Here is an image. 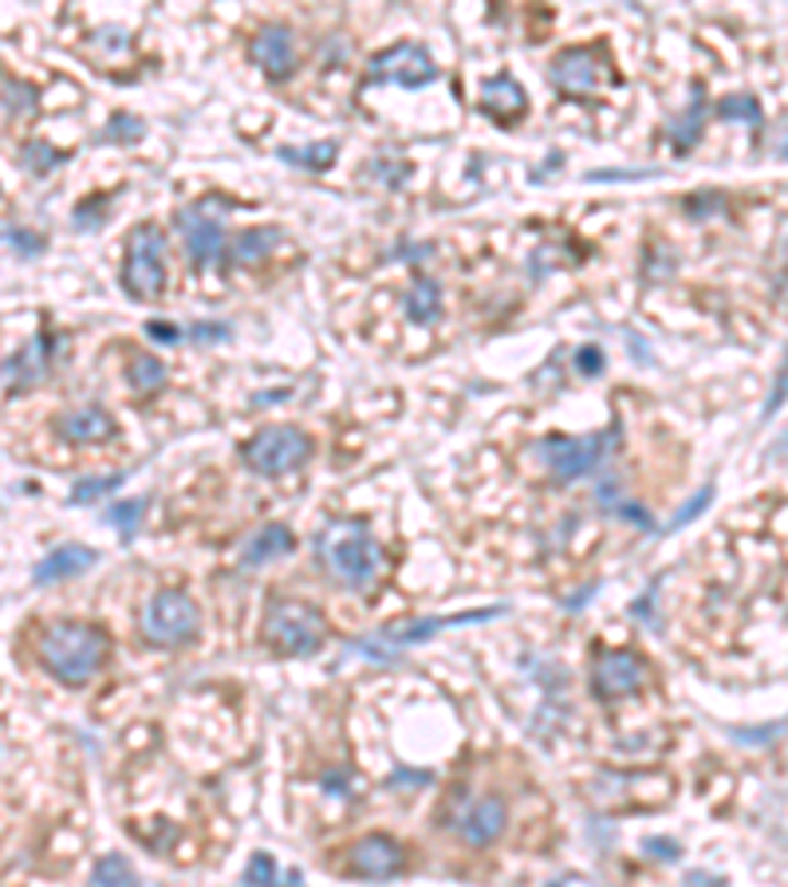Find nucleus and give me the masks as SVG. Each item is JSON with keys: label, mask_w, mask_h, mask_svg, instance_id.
<instances>
[{"label": "nucleus", "mask_w": 788, "mask_h": 887, "mask_svg": "<svg viewBox=\"0 0 788 887\" xmlns=\"http://www.w3.org/2000/svg\"><path fill=\"white\" fill-rule=\"evenodd\" d=\"M142 119L139 114H131V111H119V114H111V123H107V131L99 134L103 142H139L142 139Z\"/></svg>", "instance_id": "obj_31"}, {"label": "nucleus", "mask_w": 788, "mask_h": 887, "mask_svg": "<svg viewBox=\"0 0 788 887\" xmlns=\"http://www.w3.org/2000/svg\"><path fill=\"white\" fill-rule=\"evenodd\" d=\"M508 824V809L501 797H478L473 804H466V812L458 817V836L473 848H489V844L501 841V832Z\"/></svg>", "instance_id": "obj_14"}, {"label": "nucleus", "mask_w": 788, "mask_h": 887, "mask_svg": "<svg viewBox=\"0 0 788 887\" xmlns=\"http://www.w3.org/2000/svg\"><path fill=\"white\" fill-rule=\"evenodd\" d=\"M493 615H505V607H489V612H466V615H438V620H423V623H411V627H398V632H386V639L398 647V643H423L430 639L434 632L441 627H458V623H481V620H493Z\"/></svg>", "instance_id": "obj_21"}, {"label": "nucleus", "mask_w": 788, "mask_h": 887, "mask_svg": "<svg viewBox=\"0 0 788 887\" xmlns=\"http://www.w3.org/2000/svg\"><path fill=\"white\" fill-rule=\"evenodd\" d=\"M59 438L72 446H95V442H107V438H114V418L107 415L103 406H76V410H67V415H59L56 423Z\"/></svg>", "instance_id": "obj_17"}, {"label": "nucleus", "mask_w": 788, "mask_h": 887, "mask_svg": "<svg viewBox=\"0 0 788 887\" xmlns=\"http://www.w3.org/2000/svg\"><path fill=\"white\" fill-rule=\"evenodd\" d=\"M189 336H194L197 343H209V340H226L229 328H226V324H197V328L189 331Z\"/></svg>", "instance_id": "obj_42"}, {"label": "nucleus", "mask_w": 788, "mask_h": 887, "mask_svg": "<svg viewBox=\"0 0 788 887\" xmlns=\"http://www.w3.org/2000/svg\"><path fill=\"white\" fill-rule=\"evenodd\" d=\"M406 316L414 324H434L441 316V288L430 281V276H418L406 293Z\"/></svg>", "instance_id": "obj_23"}, {"label": "nucleus", "mask_w": 788, "mask_h": 887, "mask_svg": "<svg viewBox=\"0 0 788 887\" xmlns=\"http://www.w3.org/2000/svg\"><path fill=\"white\" fill-rule=\"evenodd\" d=\"M643 682H647V662L635 651H600L591 662V694L600 702L635 694Z\"/></svg>", "instance_id": "obj_10"}, {"label": "nucleus", "mask_w": 788, "mask_h": 887, "mask_svg": "<svg viewBox=\"0 0 788 887\" xmlns=\"http://www.w3.org/2000/svg\"><path fill=\"white\" fill-rule=\"evenodd\" d=\"M780 726H760L757 734H737V742H745V746H753V742H769V737H777Z\"/></svg>", "instance_id": "obj_45"}, {"label": "nucleus", "mask_w": 788, "mask_h": 887, "mask_svg": "<svg viewBox=\"0 0 788 887\" xmlns=\"http://www.w3.org/2000/svg\"><path fill=\"white\" fill-rule=\"evenodd\" d=\"M107 209H111V194H95V198L79 201L76 213H72V221H76V229H99V226H103Z\"/></svg>", "instance_id": "obj_34"}, {"label": "nucleus", "mask_w": 788, "mask_h": 887, "mask_svg": "<svg viewBox=\"0 0 788 887\" xmlns=\"http://www.w3.org/2000/svg\"><path fill=\"white\" fill-rule=\"evenodd\" d=\"M52 359H56V336L47 328H40L29 343L20 351H12L4 359V383H9V395H20V391L36 387L40 379L52 371Z\"/></svg>", "instance_id": "obj_11"}, {"label": "nucleus", "mask_w": 788, "mask_h": 887, "mask_svg": "<svg viewBox=\"0 0 788 887\" xmlns=\"http://www.w3.org/2000/svg\"><path fill=\"white\" fill-rule=\"evenodd\" d=\"M20 162H24V171L32 174H52L64 162V154L56 146H47V142H24L20 146Z\"/></svg>", "instance_id": "obj_29"}, {"label": "nucleus", "mask_w": 788, "mask_h": 887, "mask_svg": "<svg viewBox=\"0 0 788 887\" xmlns=\"http://www.w3.org/2000/svg\"><path fill=\"white\" fill-rule=\"evenodd\" d=\"M595 592H600V584L583 588L580 595H572V600H568V607H572V612H576V607H583V604H588V600H591V595H595Z\"/></svg>", "instance_id": "obj_47"}, {"label": "nucleus", "mask_w": 788, "mask_h": 887, "mask_svg": "<svg viewBox=\"0 0 788 887\" xmlns=\"http://www.w3.org/2000/svg\"><path fill=\"white\" fill-rule=\"evenodd\" d=\"M119 485H122L119 473H111V478H91V482H76L72 485V501H76V505H91V501H99L103 493L119 490Z\"/></svg>", "instance_id": "obj_35"}, {"label": "nucleus", "mask_w": 788, "mask_h": 887, "mask_svg": "<svg viewBox=\"0 0 788 887\" xmlns=\"http://www.w3.org/2000/svg\"><path fill=\"white\" fill-rule=\"evenodd\" d=\"M426 781H430V774H406V769L391 777V785H426Z\"/></svg>", "instance_id": "obj_46"}, {"label": "nucleus", "mask_w": 788, "mask_h": 887, "mask_svg": "<svg viewBox=\"0 0 788 887\" xmlns=\"http://www.w3.org/2000/svg\"><path fill=\"white\" fill-rule=\"evenodd\" d=\"M142 513H146V501H142V497L119 501V505H111V510H107V525H114V529L122 533V540H131L134 529H139Z\"/></svg>", "instance_id": "obj_30"}, {"label": "nucleus", "mask_w": 788, "mask_h": 887, "mask_svg": "<svg viewBox=\"0 0 788 887\" xmlns=\"http://www.w3.org/2000/svg\"><path fill=\"white\" fill-rule=\"evenodd\" d=\"M107 655H111V643L91 623L59 620L40 635V659H44L47 675L64 687H87L103 670Z\"/></svg>", "instance_id": "obj_2"}, {"label": "nucleus", "mask_w": 788, "mask_h": 887, "mask_svg": "<svg viewBox=\"0 0 788 887\" xmlns=\"http://www.w3.org/2000/svg\"><path fill=\"white\" fill-rule=\"evenodd\" d=\"M241 887H276V859L269 852H256L241 876Z\"/></svg>", "instance_id": "obj_33"}, {"label": "nucleus", "mask_w": 788, "mask_h": 887, "mask_svg": "<svg viewBox=\"0 0 788 887\" xmlns=\"http://www.w3.org/2000/svg\"><path fill=\"white\" fill-rule=\"evenodd\" d=\"M281 241V229L273 226H256V229H241L233 237V245H229V256H233V265H261L264 256L273 253V245Z\"/></svg>", "instance_id": "obj_20"}, {"label": "nucleus", "mask_w": 788, "mask_h": 887, "mask_svg": "<svg viewBox=\"0 0 788 887\" xmlns=\"http://www.w3.org/2000/svg\"><path fill=\"white\" fill-rule=\"evenodd\" d=\"M311 458V438L300 426H264L241 446V462L261 478H281V473L300 470Z\"/></svg>", "instance_id": "obj_5"}, {"label": "nucleus", "mask_w": 788, "mask_h": 887, "mask_svg": "<svg viewBox=\"0 0 788 887\" xmlns=\"http://www.w3.org/2000/svg\"><path fill=\"white\" fill-rule=\"evenodd\" d=\"M548 887H591L588 879H580V876H563L560 884H548Z\"/></svg>", "instance_id": "obj_48"}, {"label": "nucleus", "mask_w": 788, "mask_h": 887, "mask_svg": "<svg viewBox=\"0 0 788 887\" xmlns=\"http://www.w3.org/2000/svg\"><path fill=\"white\" fill-rule=\"evenodd\" d=\"M146 336H151V340H158V343H169V348H174V343L182 340V331L174 328V324H162V320H151V324H146Z\"/></svg>", "instance_id": "obj_40"}, {"label": "nucleus", "mask_w": 788, "mask_h": 887, "mask_svg": "<svg viewBox=\"0 0 788 887\" xmlns=\"http://www.w3.org/2000/svg\"><path fill=\"white\" fill-rule=\"evenodd\" d=\"M635 615H638V620H650V623H655V588H650V592L635 604Z\"/></svg>", "instance_id": "obj_44"}, {"label": "nucleus", "mask_w": 788, "mask_h": 887, "mask_svg": "<svg viewBox=\"0 0 788 887\" xmlns=\"http://www.w3.org/2000/svg\"><path fill=\"white\" fill-rule=\"evenodd\" d=\"M694 91V99H690V107H686V114L678 119L675 127H670V142H675L678 154H690L702 142V114H705V87L694 84L690 87Z\"/></svg>", "instance_id": "obj_22"}, {"label": "nucleus", "mask_w": 788, "mask_h": 887, "mask_svg": "<svg viewBox=\"0 0 788 887\" xmlns=\"http://www.w3.org/2000/svg\"><path fill=\"white\" fill-rule=\"evenodd\" d=\"M296 548V537H292L288 525H264V529H256L253 537L244 540L241 548V565H269V560L284 557V552H292Z\"/></svg>", "instance_id": "obj_19"}, {"label": "nucleus", "mask_w": 788, "mask_h": 887, "mask_svg": "<svg viewBox=\"0 0 788 887\" xmlns=\"http://www.w3.org/2000/svg\"><path fill=\"white\" fill-rule=\"evenodd\" d=\"M127 383H131L139 395H158L166 387V368H162V359L154 355H134L127 363Z\"/></svg>", "instance_id": "obj_24"}, {"label": "nucleus", "mask_w": 788, "mask_h": 887, "mask_svg": "<svg viewBox=\"0 0 788 887\" xmlns=\"http://www.w3.org/2000/svg\"><path fill=\"white\" fill-rule=\"evenodd\" d=\"M142 635L154 647H186L197 635V604L178 588H162L142 612Z\"/></svg>", "instance_id": "obj_6"}, {"label": "nucleus", "mask_w": 788, "mask_h": 887, "mask_svg": "<svg viewBox=\"0 0 788 887\" xmlns=\"http://www.w3.org/2000/svg\"><path fill=\"white\" fill-rule=\"evenodd\" d=\"M718 119L725 123H745V127H760V103L753 95H725L718 103Z\"/></svg>", "instance_id": "obj_28"}, {"label": "nucleus", "mask_w": 788, "mask_h": 887, "mask_svg": "<svg viewBox=\"0 0 788 887\" xmlns=\"http://www.w3.org/2000/svg\"><path fill=\"white\" fill-rule=\"evenodd\" d=\"M249 56H253V64L261 67L273 84H284V79L296 72V36H292V29H284V24H269V29H261L253 36Z\"/></svg>", "instance_id": "obj_13"}, {"label": "nucleus", "mask_w": 788, "mask_h": 887, "mask_svg": "<svg viewBox=\"0 0 788 887\" xmlns=\"http://www.w3.org/2000/svg\"><path fill=\"white\" fill-rule=\"evenodd\" d=\"M36 99H40V91L32 84H24V79H17V76H4V123L29 119L40 107Z\"/></svg>", "instance_id": "obj_25"}, {"label": "nucleus", "mask_w": 788, "mask_h": 887, "mask_svg": "<svg viewBox=\"0 0 788 887\" xmlns=\"http://www.w3.org/2000/svg\"><path fill=\"white\" fill-rule=\"evenodd\" d=\"M122 288L131 300H158L166 293V233L158 226H139L127 241Z\"/></svg>", "instance_id": "obj_4"}, {"label": "nucleus", "mask_w": 788, "mask_h": 887, "mask_svg": "<svg viewBox=\"0 0 788 887\" xmlns=\"http://www.w3.org/2000/svg\"><path fill=\"white\" fill-rule=\"evenodd\" d=\"M178 229H182V237H186L189 261H194L197 269L217 265V256L226 253V229H221L217 218H209L206 206L178 209Z\"/></svg>", "instance_id": "obj_12"}, {"label": "nucleus", "mask_w": 788, "mask_h": 887, "mask_svg": "<svg viewBox=\"0 0 788 887\" xmlns=\"http://www.w3.org/2000/svg\"><path fill=\"white\" fill-rule=\"evenodd\" d=\"M658 171H595L588 182H635V178H655Z\"/></svg>", "instance_id": "obj_39"}, {"label": "nucleus", "mask_w": 788, "mask_h": 887, "mask_svg": "<svg viewBox=\"0 0 788 887\" xmlns=\"http://www.w3.org/2000/svg\"><path fill=\"white\" fill-rule=\"evenodd\" d=\"M4 245H9L17 256H24V261H32V256L44 253V237L32 233V229H24V226H4Z\"/></svg>", "instance_id": "obj_32"}, {"label": "nucleus", "mask_w": 788, "mask_h": 887, "mask_svg": "<svg viewBox=\"0 0 788 887\" xmlns=\"http://www.w3.org/2000/svg\"><path fill=\"white\" fill-rule=\"evenodd\" d=\"M576 368H580L583 375H600V371H603V351L595 348V343L580 348V351H576Z\"/></svg>", "instance_id": "obj_38"}, {"label": "nucleus", "mask_w": 788, "mask_h": 887, "mask_svg": "<svg viewBox=\"0 0 788 887\" xmlns=\"http://www.w3.org/2000/svg\"><path fill=\"white\" fill-rule=\"evenodd\" d=\"M611 438H615V426H611V430H600V435H588V438L552 435L540 442V453H545L552 478H560V482H576V478H588V473L600 466V458L608 453Z\"/></svg>", "instance_id": "obj_8"}, {"label": "nucleus", "mask_w": 788, "mask_h": 887, "mask_svg": "<svg viewBox=\"0 0 788 887\" xmlns=\"http://www.w3.org/2000/svg\"><path fill=\"white\" fill-rule=\"evenodd\" d=\"M481 111L493 119V123H501V127H513L521 114L528 111V95H525V87L516 84L508 72H501V76H493V79H485L481 84Z\"/></svg>", "instance_id": "obj_16"}, {"label": "nucleus", "mask_w": 788, "mask_h": 887, "mask_svg": "<svg viewBox=\"0 0 788 887\" xmlns=\"http://www.w3.org/2000/svg\"><path fill=\"white\" fill-rule=\"evenodd\" d=\"M316 560L336 584L351 588V592H371L383 568V552L379 540L371 537L363 521L336 517L316 533Z\"/></svg>", "instance_id": "obj_1"}, {"label": "nucleus", "mask_w": 788, "mask_h": 887, "mask_svg": "<svg viewBox=\"0 0 788 887\" xmlns=\"http://www.w3.org/2000/svg\"><path fill=\"white\" fill-rule=\"evenodd\" d=\"M95 560H99V552H95V548H87V545H59V548H52L44 560H40L36 572H32V580H36L40 588H44V584H59V580L87 572Z\"/></svg>", "instance_id": "obj_18"}, {"label": "nucleus", "mask_w": 788, "mask_h": 887, "mask_svg": "<svg viewBox=\"0 0 788 887\" xmlns=\"http://www.w3.org/2000/svg\"><path fill=\"white\" fill-rule=\"evenodd\" d=\"M713 501V485H702V490L694 493V497L686 501L682 510L675 513V521H670V529H682V525H690L694 517H702V510Z\"/></svg>", "instance_id": "obj_36"}, {"label": "nucleus", "mask_w": 788, "mask_h": 887, "mask_svg": "<svg viewBox=\"0 0 788 887\" xmlns=\"http://www.w3.org/2000/svg\"><path fill=\"white\" fill-rule=\"evenodd\" d=\"M324 639H328V623L304 600H273L264 612V643L276 655L308 659L324 647Z\"/></svg>", "instance_id": "obj_3"}, {"label": "nucleus", "mask_w": 788, "mask_h": 887, "mask_svg": "<svg viewBox=\"0 0 788 887\" xmlns=\"http://www.w3.org/2000/svg\"><path fill=\"white\" fill-rule=\"evenodd\" d=\"M548 79L563 99H588V95L600 91L603 79H615V72H611L603 47H563L548 64Z\"/></svg>", "instance_id": "obj_7"}, {"label": "nucleus", "mask_w": 788, "mask_h": 887, "mask_svg": "<svg viewBox=\"0 0 788 887\" xmlns=\"http://www.w3.org/2000/svg\"><path fill=\"white\" fill-rule=\"evenodd\" d=\"M284 162H292V166H304V171H328L331 162H336L339 146L336 142H311V146H304V151H296V146H281Z\"/></svg>", "instance_id": "obj_26"}, {"label": "nucleus", "mask_w": 788, "mask_h": 887, "mask_svg": "<svg viewBox=\"0 0 788 887\" xmlns=\"http://www.w3.org/2000/svg\"><path fill=\"white\" fill-rule=\"evenodd\" d=\"M95 887H142V879L134 876V868L127 864V856H103L95 864Z\"/></svg>", "instance_id": "obj_27"}, {"label": "nucleus", "mask_w": 788, "mask_h": 887, "mask_svg": "<svg viewBox=\"0 0 788 887\" xmlns=\"http://www.w3.org/2000/svg\"><path fill=\"white\" fill-rule=\"evenodd\" d=\"M788 398V355H785V368H780V379H777V395H769V403H765V415H773V410H780V403Z\"/></svg>", "instance_id": "obj_43"}, {"label": "nucleus", "mask_w": 788, "mask_h": 887, "mask_svg": "<svg viewBox=\"0 0 788 887\" xmlns=\"http://www.w3.org/2000/svg\"><path fill=\"white\" fill-rule=\"evenodd\" d=\"M643 852H647V856H655V859H678L682 856V848H678L675 841H667V836H647V841H643Z\"/></svg>", "instance_id": "obj_37"}, {"label": "nucleus", "mask_w": 788, "mask_h": 887, "mask_svg": "<svg viewBox=\"0 0 788 887\" xmlns=\"http://www.w3.org/2000/svg\"><path fill=\"white\" fill-rule=\"evenodd\" d=\"M348 781H351V769H331V774H324V789L336 797H348Z\"/></svg>", "instance_id": "obj_41"}, {"label": "nucleus", "mask_w": 788, "mask_h": 887, "mask_svg": "<svg viewBox=\"0 0 788 887\" xmlns=\"http://www.w3.org/2000/svg\"><path fill=\"white\" fill-rule=\"evenodd\" d=\"M351 872L363 879H391L403 872V848L391 841V836H383V832H371V836H363V841L351 844Z\"/></svg>", "instance_id": "obj_15"}, {"label": "nucleus", "mask_w": 788, "mask_h": 887, "mask_svg": "<svg viewBox=\"0 0 788 887\" xmlns=\"http://www.w3.org/2000/svg\"><path fill=\"white\" fill-rule=\"evenodd\" d=\"M371 84H398V87H411V91H418V87L434 84L438 79V67H434V59L426 56L423 44H394V47H383V52H375L371 56Z\"/></svg>", "instance_id": "obj_9"}, {"label": "nucleus", "mask_w": 788, "mask_h": 887, "mask_svg": "<svg viewBox=\"0 0 788 887\" xmlns=\"http://www.w3.org/2000/svg\"><path fill=\"white\" fill-rule=\"evenodd\" d=\"M780 154H785V158H788V139H785V142H780Z\"/></svg>", "instance_id": "obj_49"}]
</instances>
